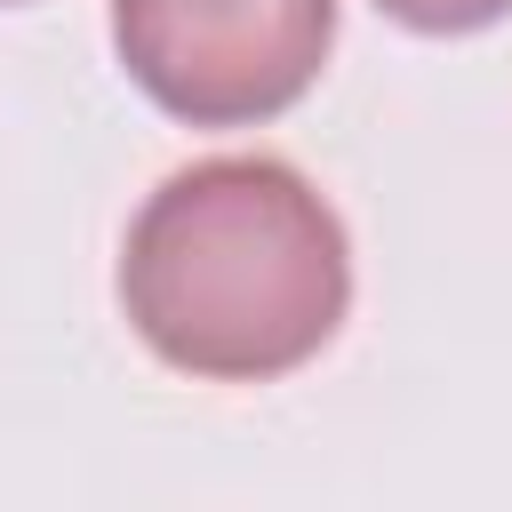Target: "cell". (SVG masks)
<instances>
[{
	"instance_id": "obj_1",
	"label": "cell",
	"mask_w": 512,
	"mask_h": 512,
	"mask_svg": "<svg viewBox=\"0 0 512 512\" xmlns=\"http://www.w3.org/2000/svg\"><path fill=\"white\" fill-rule=\"evenodd\" d=\"M352 304V240L328 192L272 152L176 168L120 240V312L152 360L200 384L304 368Z\"/></svg>"
},
{
	"instance_id": "obj_2",
	"label": "cell",
	"mask_w": 512,
	"mask_h": 512,
	"mask_svg": "<svg viewBox=\"0 0 512 512\" xmlns=\"http://www.w3.org/2000/svg\"><path fill=\"white\" fill-rule=\"evenodd\" d=\"M120 72L184 128L280 120L336 48V0H112Z\"/></svg>"
},
{
	"instance_id": "obj_4",
	"label": "cell",
	"mask_w": 512,
	"mask_h": 512,
	"mask_svg": "<svg viewBox=\"0 0 512 512\" xmlns=\"http://www.w3.org/2000/svg\"><path fill=\"white\" fill-rule=\"evenodd\" d=\"M0 8H16V0H0Z\"/></svg>"
},
{
	"instance_id": "obj_3",
	"label": "cell",
	"mask_w": 512,
	"mask_h": 512,
	"mask_svg": "<svg viewBox=\"0 0 512 512\" xmlns=\"http://www.w3.org/2000/svg\"><path fill=\"white\" fill-rule=\"evenodd\" d=\"M392 24H408V32H432V40H448V32H480V24H496V16H512V0H376Z\"/></svg>"
}]
</instances>
